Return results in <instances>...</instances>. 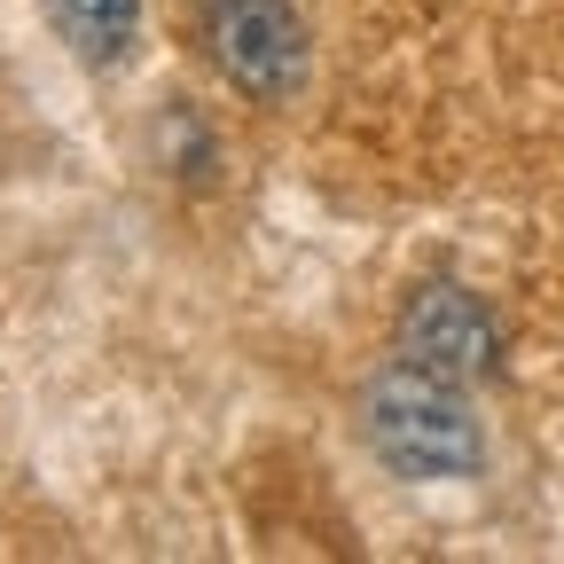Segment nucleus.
Masks as SVG:
<instances>
[{
	"instance_id": "nucleus-2",
	"label": "nucleus",
	"mask_w": 564,
	"mask_h": 564,
	"mask_svg": "<svg viewBox=\"0 0 564 564\" xmlns=\"http://www.w3.org/2000/svg\"><path fill=\"white\" fill-rule=\"evenodd\" d=\"M204 47L251 102H291L306 87V24L291 0H204Z\"/></svg>"
},
{
	"instance_id": "nucleus-1",
	"label": "nucleus",
	"mask_w": 564,
	"mask_h": 564,
	"mask_svg": "<svg viewBox=\"0 0 564 564\" xmlns=\"http://www.w3.org/2000/svg\"><path fill=\"white\" fill-rule=\"evenodd\" d=\"M361 440L377 447L392 478H470L486 463V432L463 384L408 361V352L361 384Z\"/></svg>"
},
{
	"instance_id": "nucleus-4",
	"label": "nucleus",
	"mask_w": 564,
	"mask_h": 564,
	"mask_svg": "<svg viewBox=\"0 0 564 564\" xmlns=\"http://www.w3.org/2000/svg\"><path fill=\"white\" fill-rule=\"evenodd\" d=\"M40 9L63 32V47L79 63H95V70L126 63L133 40H141V0H40Z\"/></svg>"
},
{
	"instance_id": "nucleus-3",
	"label": "nucleus",
	"mask_w": 564,
	"mask_h": 564,
	"mask_svg": "<svg viewBox=\"0 0 564 564\" xmlns=\"http://www.w3.org/2000/svg\"><path fill=\"white\" fill-rule=\"evenodd\" d=\"M400 352L455 377V384H470V377H494V361H502V322L470 291H455V282H423L400 306Z\"/></svg>"
}]
</instances>
